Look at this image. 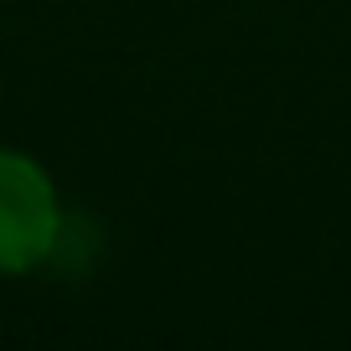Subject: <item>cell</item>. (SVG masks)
<instances>
[{"label":"cell","instance_id":"cell-1","mask_svg":"<svg viewBox=\"0 0 351 351\" xmlns=\"http://www.w3.org/2000/svg\"><path fill=\"white\" fill-rule=\"evenodd\" d=\"M62 207L36 160L0 150V274H26L57 253Z\"/></svg>","mask_w":351,"mask_h":351}]
</instances>
